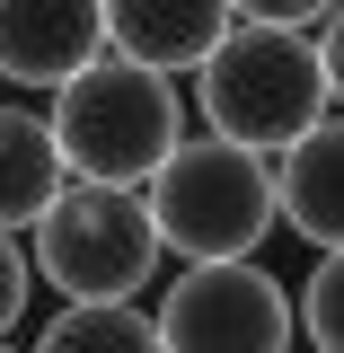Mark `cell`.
Returning a JSON list of instances; mask_svg holds the SVG:
<instances>
[{
    "instance_id": "cell-1",
    "label": "cell",
    "mask_w": 344,
    "mask_h": 353,
    "mask_svg": "<svg viewBox=\"0 0 344 353\" xmlns=\"http://www.w3.org/2000/svg\"><path fill=\"white\" fill-rule=\"evenodd\" d=\"M44 124H53L62 168L80 185H132V194H150V176L168 168L176 141H185V97H176V80L106 53L71 88H53Z\"/></svg>"
},
{
    "instance_id": "cell-2",
    "label": "cell",
    "mask_w": 344,
    "mask_h": 353,
    "mask_svg": "<svg viewBox=\"0 0 344 353\" xmlns=\"http://www.w3.org/2000/svg\"><path fill=\"white\" fill-rule=\"evenodd\" d=\"M203 80V115H212L221 141H239V150H301L309 132L327 124V71H318V44L301 27H230L221 53L194 71Z\"/></svg>"
},
{
    "instance_id": "cell-3",
    "label": "cell",
    "mask_w": 344,
    "mask_h": 353,
    "mask_svg": "<svg viewBox=\"0 0 344 353\" xmlns=\"http://www.w3.org/2000/svg\"><path fill=\"white\" fill-rule=\"evenodd\" d=\"M150 221H159V248H176L185 265H239L265 248V230H283L274 168L221 132L176 141V159L150 176Z\"/></svg>"
},
{
    "instance_id": "cell-4",
    "label": "cell",
    "mask_w": 344,
    "mask_h": 353,
    "mask_svg": "<svg viewBox=\"0 0 344 353\" xmlns=\"http://www.w3.org/2000/svg\"><path fill=\"white\" fill-rule=\"evenodd\" d=\"M36 274L53 292H71L80 309H106V301H132V292H150V274H159V221H150V194H132V185H62V203L36 221Z\"/></svg>"
},
{
    "instance_id": "cell-5",
    "label": "cell",
    "mask_w": 344,
    "mask_h": 353,
    "mask_svg": "<svg viewBox=\"0 0 344 353\" xmlns=\"http://www.w3.org/2000/svg\"><path fill=\"white\" fill-rule=\"evenodd\" d=\"M150 318H159V345L168 353H292V336H301V292L274 283L256 256L185 265Z\"/></svg>"
},
{
    "instance_id": "cell-6",
    "label": "cell",
    "mask_w": 344,
    "mask_h": 353,
    "mask_svg": "<svg viewBox=\"0 0 344 353\" xmlns=\"http://www.w3.org/2000/svg\"><path fill=\"white\" fill-rule=\"evenodd\" d=\"M106 62V0H0V80L71 88Z\"/></svg>"
},
{
    "instance_id": "cell-7",
    "label": "cell",
    "mask_w": 344,
    "mask_h": 353,
    "mask_svg": "<svg viewBox=\"0 0 344 353\" xmlns=\"http://www.w3.org/2000/svg\"><path fill=\"white\" fill-rule=\"evenodd\" d=\"M230 27H239L230 0H106V53L159 71V80L203 71Z\"/></svg>"
},
{
    "instance_id": "cell-8",
    "label": "cell",
    "mask_w": 344,
    "mask_h": 353,
    "mask_svg": "<svg viewBox=\"0 0 344 353\" xmlns=\"http://www.w3.org/2000/svg\"><path fill=\"white\" fill-rule=\"evenodd\" d=\"M274 203H283V230H301L309 248H344V115L309 132L301 150L274 159Z\"/></svg>"
},
{
    "instance_id": "cell-9",
    "label": "cell",
    "mask_w": 344,
    "mask_h": 353,
    "mask_svg": "<svg viewBox=\"0 0 344 353\" xmlns=\"http://www.w3.org/2000/svg\"><path fill=\"white\" fill-rule=\"evenodd\" d=\"M62 141L44 124L36 106H0V239H18V230H36L53 203H62Z\"/></svg>"
},
{
    "instance_id": "cell-10",
    "label": "cell",
    "mask_w": 344,
    "mask_h": 353,
    "mask_svg": "<svg viewBox=\"0 0 344 353\" xmlns=\"http://www.w3.org/2000/svg\"><path fill=\"white\" fill-rule=\"evenodd\" d=\"M36 353H168L159 345V318L141 301H106V309H53L44 318V336H36Z\"/></svg>"
},
{
    "instance_id": "cell-11",
    "label": "cell",
    "mask_w": 344,
    "mask_h": 353,
    "mask_svg": "<svg viewBox=\"0 0 344 353\" xmlns=\"http://www.w3.org/2000/svg\"><path fill=\"white\" fill-rule=\"evenodd\" d=\"M301 327H309V345H318V353H344V248L309 265V283H301Z\"/></svg>"
},
{
    "instance_id": "cell-12",
    "label": "cell",
    "mask_w": 344,
    "mask_h": 353,
    "mask_svg": "<svg viewBox=\"0 0 344 353\" xmlns=\"http://www.w3.org/2000/svg\"><path fill=\"white\" fill-rule=\"evenodd\" d=\"M27 274H36V256H27L18 239H0V345H9V327L27 318Z\"/></svg>"
},
{
    "instance_id": "cell-13",
    "label": "cell",
    "mask_w": 344,
    "mask_h": 353,
    "mask_svg": "<svg viewBox=\"0 0 344 353\" xmlns=\"http://www.w3.org/2000/svg\"><path fill=\"white\" fill-rule=\"evenodd\" d=\"M230 9H239L247 27H309V18L327 27V9H336V0H230Z\"/></svg>"
},
{
    "instance_id": "cell-14",
    "label": "cell",
    "mask_w": 344,
    "mask_h": 353,
    "mask_svg": "<svg viewBox=\"0 0 344 353\" xmlns=\"http://www.w3.org/2000/svg\"><path fill=\"white\" fill-rule=\"evenodd\" d=\"M318 71H327V97L344 106V0L327 9V27H318Z\"/></svg>"
},
{
    "instance_id": "cell-15",
    "label": "cell",
    "mask_w": 344,
    "mask_h": 353,
    "mask_svg": "<svg viewBox=\"0 0 344 353\" xmlns=\"http://www.w3.org/2000/svg\"><path fill=\"white\" fill-rule=\"evenodd\" d=\"M0 353H18V345H0Z\"/></svg>"
}]
</instances>
